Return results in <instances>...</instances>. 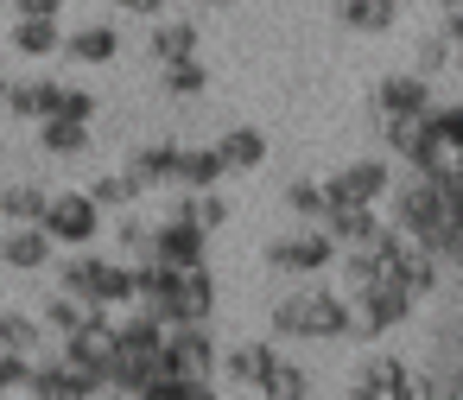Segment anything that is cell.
I'll list each match as a JSON object with an SVG mask.
<instances>
[{
    "instance_id": "obj_40",
    "label": "cell",
    "mask_w": 463,
    "mask_h": 400,
    "mask_svg": "<svg viewBox=\"0 0 463 400\" xmlns=\"http://www.w3.org/2000/svg\"><path fill=\"white\" fill-rule=\"evenodd\" d=\"M438 261H444V267H463V210L450 216V229H444V242H438Z\"/></svg>"
},
{
    "instance_id": "obj_18",
    "label": "cell",
    "mask_w": 463,
    "mask_h": 400,
    "mask_svg": "<svg viewBox=\"0 0 463 400\" xmlns=\"http://www.w3.org/2000/svg\"><path fill=\"white\" fill-rule=\"evenodd\" d=\"M121 172H128L140 191H165L172 172H178V140H146V147H134Z\"/></svg>"
},
{
    "instance_id": "obj_14",
    "label": "cell",
    "mask_w": 463,
    "mask_h": 400,
    "mask_svg": "<svg viewBox=\"0 0 463 400\" xmlns=\"http://www.w3.org/2000/svg\"><path fill=\"white\" fill-rule=\"evenodd\" d=\"M317 223H324V235H330L336 248H362V242H374V235H381V223H387V216H381V204H330Z\"/></svg>"
},
{
    "instance_id": "obj_7",
    "label": "cell",
    "mask_w": 463,
    "mask_h": 400,
    "mask_svg": "<svg viewBox=\"0 0 463 400\" xmlns=\"http://www.w3.org/2000/svg\"><path fill=\"white\" fill-rule=\"evenodd\" d=\"M39 229L58 242V248H90L102 235V210L90 204V191H52L45 210H39Z\"/></svg>"
},
{
    "instance_id": "obj_34",
    "label": "cell",
    "mask_w": 463,
    "mask_h": 400,
    "mask_svg": "<svg viewBox=\"0 0 463 400\" xmlns=\"http://www.w3.org/2000/svg\"><path fill=\"white\" fill-rule=\"evenodd\" d=\"M146 394H153V400H210L216 381H210V375H159Z\"/></svg>"
},
{
    "instance_id": "obj_2",
    "label": "cell",
    "mask_w": 463,
    "mask_h": 400,
    "mask_svg": "<svg viewBox=\"0 0 463 400\" xmlns=\"http://www.w3.org/2000/svg\"><path fill=\"white\" fill-rule=\"evenodd\" d=\"M216 368H222V381L241 387V394H267V400H305V394H311V375H305L279 343H267V337L222 349Z\"/></svg>"
},
{
    "instance_id": "obj_27",
    "label": "cell",
    "mask_w": 463,
    "mask_h": 400,
    "mask_svg": "<svg viewBox=\"0 0 463 400\" xmlns=\"http://www.w3.org/2000/svg\"><path fill=\"white\" fill-rule=\"evenodd\" d=\"M159 83H165V96H178V102H197V96L210 90V64H203V58H172V64L159 71Z\"/></svg>"
},
{
    "instance_id": "obj_24",
    "label": "cell",
    "mask_w": 463,
    "mask_h": 400,
    "mask_svg": "<svg viewBox=\"0 0 463 400\" xmlns=\"http://www.w3.org/2000/svg\"><path fill=\"white\" fill-rule=\"evenodd\" d=\"M39 147H45L52 159H83V153H90V121L39 115Z\"/></svg>"
},
{
    "instance_id": "obj_36",
    "label": "cell",
    "mask_w": 463,
    "mask_h": 400,
    "mask_svg": "<svg viewBox=\"0 0 463 400\" xmlns=\"http://www.w3.org/2000/svg\"><path fill=\"white\" fill-rule=\"evenodd\" d=\"M121 223H115V242H121V261H146V242H153V223L146 216H128V210H115Z\"/></svg>"
},
{
    "instance_id": "obj_29",
    "label": "cell",
    "mask_w": 463,
    "mask_h": 400,
    "mask_svg": "<svg viewBox=\"0 0 463 400\" xmlns=\"http://www.w3.org/2000/svg\"><path fill=\"white\" fill-rule=\"evenodd\" d=\"M39 343H45V324H39L33 311H20V305H7V311H0V349L39 356Z\"/></svg>"
},
{
    "instance_id": "obj_41",
    "label": "cell",
    "mask_w": 463,
    "mask_h": 400,
    "mask_svg": "<svg viewBox=\"0 0 463 400\" xmlns=\"http://www.w3.org/2000/svg\"><path fill=\"white\" fill-rule=\"evenodd\" d=\"M64 0H14V20H58Z\"/></svg>"
},
{
    "instance_id": "obj_21",
    "label": "cell",
    "mask_w": 463,
    "mask_h": 400,
    "mask_svg": "<svg viewBox=\"0 0 463 400\" xmlns=\"http://www.w3.org/2000/svg\"><path fill=\"white\" fill-rule=\"evenodd\" d=\"M58 77H7V102H0V115H14V121H39V115H52V102H58Z\"/></svg>"
},
{
    "instance_id": "obj_19",
    "label": "cell",
    "mask_w": 463,
    "mask_h": 400,
    "mask_svg": "<svg viewBox=\"0 0 463 400\" xmlns=\"http://www.w3.org/2000/svg\"><path fill=\"white\" fill-rule=\"evenodd\" d=\"M146 52H153V64H172V58H197L203 52V26L197 20H153V33H146Z\"/></svg>"
},
{
    "instance_id": "obj_9",
    "label": "cell",
    "mask_w": 463,
    "mask_h": 400,
    "mask_svg": "<svg viewBox=\"0 0 463 400\" xmlns=\"http://www.w3.org/2000/svg\"><path fill=\"white\" fill-rule=\"evenodd\" d=\"M146 261H165V267H197L210 261V229H197L191 216H159L153 223V242H146Z\"/></svg>"
},
{
    "instance_id": "obj_26",
    "label": "cell",
    "mask_w": 463,
    "mask_h": 400,
    "mask_svg": "<svg viewBox=\"0 0 463 400\" xmlns=\"http://www.w3.org/2000/svg\"><path fill=\"white\" fill-rule=\"evenodd\" d=\"M14 52L20 58H58L64 52V26L58 20H14Z\"/></svg>"
},
{
    "instance_id": "obj_20",
    "label": "cell",
    "mask_w": 463,
    "mask_h": 400,
    "mask_svg": "<svg viewBox=\"0 0 463 400\" xmlns=\"http://www.w3.org/2000/svg\"><path fill=\"white\" fill-rule=\"evenodd\" d=\"M425 102H431V77H419V71H393V77L374 83V109L381 115H419Z\"/></svg>"
},
{
    "instance_id": "obj_8",
    "label": "cell",
    "mask_w": 463,
    "mask_h": 400,
    "mask_svg": "<svg viewBox=\"0 0 463 400\" xmlns=\"http://www.w3.org/2000/svg\"><path fill=\"white\" fill-rule=\"evenodd\" d=\"M58 356L64 362H77V368H90L96 381L109 375V356H115V311H102V305H90L64 337H58ZM109 387V381H102Z\"/></svg>"
},
{
    "instance_id": "obj_31",
    "label": "cell",
    "mask_w": 463,
    "mask_h": 400,
    "mask_svg": "<svg viewBox=\"0 0 463 400\" xmlns=\"http://www.w3.org/2000/svg\"><path fill=\"white\" fill-rule=\"evenodd\" d=\"M45 185H0V216L7 223H39V210H45Z\"/></svg>"
},
{
    "instance_id": "obj_32",
    "label": "cell",
    "mask_w": 463,
    "mask_h": 400,
    "mask_svg": "<svg viewBox=\"0 0 463 400\" xmlns=\"http://www.w3.org/2000/svg\"><path fill=\"white\" fill-rule=\"evenodd\" d=\"M450 58H457V45H450L438 26H431V33L412 45V71H419V77H438V71H450Z\"/></svg>"
},
{
    "instance_id": "obj_15",
    "label": "cell",
    "mask_w": 463,
    "mask_h": 400,
    "mask_svg": "<svg viewBox=\"0 0 463 400\" xmlns=\"http://www.w3.org/2000/svg\"><path fill=\"white\" fill-rule=\"evenodd\" d=\"M349 394H374V400H412V362H400V356H368L362 362V375L349 381Z\"/></svg>"
},
{
    "instance_id": "obj_28",
    "label": "cell",
    "mask_w": 463,
    "mask_h": 400,
    "mask_svg": "<svg viewBox=\"0 0 463 400\" xmlns=\"http://www.w3.org/2000/svg\"><path fill=\"white\" fill-rule=\"evenodd\" d=\"M172 210H178V216H191L197 229H210V235L229 223V197H222V185H210V191H184Z\"/></svg>"
},
{
    "instance_id": "obj_44",
    "label": "cell",
    "mask_w": 463,
    "mask_h": 400,
    "mask_svg": "<svg viewBox=\"0 0 463 400\" xmlns=\"http://www.w3.org/2000/svg\"><path fill=\"white\" fill-rule=\"evenodd\" d=\"M400 7H444V0H400Z\"/></svg>"
},
{
    "instance_id": "obj_23",
    "label": "cell",
    "mask_w": 463,
    "mask_h": 400,
    "mask_svg": "<svg viewBox=\"0 0 463 400\" xmlns=\"http://www.w3.org/2000/svg\"><path fill=\"white\" fill-rule=\"evenodd\" d=\"M64 52H71L77 64H115V58H121V33H115L109 20H90V26L64 33Z\"/></svg>"
},
{
    "instance_id": "obj_42",
    "label": "cell",
    "mask_w": 463,
    "mask_h": 400,
    "mask_svg": "<svg viewBox=\"0 0 463 400\" xmlns=\"http://www.w3.org/2000/svg\"><path fill=\"white\" fill-rule=\"evenodd\" d=\"M115 14H134V20H159V14H172V0H115Z\"/></svg>"
},
{
    "instance_id": "obj_1",
    "label": "cell",
    "mask_w": 463,
    "mask_h": 400,
    "mask_svg": "<svg viewBox=\"0 0 463 400\" xmlns=\"http://www.w3.org/2000/svg\"><path fill=\"white\" fill-rule=\"evenodd\" d=\"M267 330L279 343H343L349 337V299H343V286H317L311 280V286H298V292H286L273 305Z\"/></svg>"
},
{
    "instance_id": "obj_39",
    "label": "cell",
    "mask_w": 463,
    "mask_h": 400,
    "mask_svg": "<svg viewBox=\"0 0 463 400\" xmlns=\"http://www.w3.org/2000/svg\"><path fill=\"white\" fill-rule=\"evenodd\" d=\"M26 368H33V356L0 349V400H7V394H26Z\"/></svg>"
},
{
    "instance_id": "obj_3",
    "label": "cell",
    "mask_w": 463,
    "mask_h": 400,
    "mask_svg": "<svg viewBox=\"0 0 463 400\" xmlns=\"http://www.w3.org/2000/svg\"><path fill=\"white\" fill-rule=\"evenodd\" d=\"M381 204H387V223H393L400 235H412L419 248H431V254H438V242H444V229H450V216H457V204H450L425 172L393 178Z\"/></svg>"
},
{
    "instance_id": "obj_22",
    "label": "cell",
    "mask_w": 463,
    "mask_h": 400,
    "mask_svg": "<svg viewBox=\"0 0 463 400\" xmlns=\"http://www.w3.org/2000/svg\"><path fill=\"white\" fill-rule=\"evenodd\" d=\"M336 20H343V33H355V39H381V33L400 26V0H343Z\"/></svg>"
},
{
    "instance_id": "obj_33",
    "label": "cell",
    "mask_w": 463,
    "mask_h": 400,
    "mask_svg": "<svg viewBox=\"0 0 463 400\" xmlns=\"http://www.w3.org/2000/svg\"><path fill=\"white\" fill-rule=\"evenodd\" d=\"M286 210H292V216H305V223H317V216L330 210L324 178H292V185H286Z\"/></svg>"
},
{
    "instance_id": "obj_37",
    "label": "cell",
    "mask_w": 463,
    "mask_h": 400,
    "mask_svg": "<svg viewBox=\"0 0 463 400\" xmlns=\"http://www.w3.org/2000/svg\"><path fill=\"white\" fill-rule=\"evenodd\" d=\"M83 311H90V305H77L71 292H58V299H45V311H39V324H45V337H64V330H71V324H77Z\"/></svg>"
},
{
    "instance_id": "obj_4",
    "label": "cell",
    "mask_w": 463,
    "mask_h": 400,
    "mask_svg": "<svg viewBox=\"0 0 463 400\" xmlns=\"http://www.w3.org/2000/svg\"><path fill=\"white\" fill-rule=\"evenodd\" d=\"M58 267V261H52ZM58 292H71L77 305H102V311H121L134 305V261L121 254H90V248H71L64 267H58Z\"/></svg>"
},
{
    "instance_id": "obj_11",
    "label": "cell",
    "mask_w": 463,
    "mask_h": 400,
    "mask_svg": "<svg viewBox=\"0 0 463 400\" xmlns=\"http://www.w3.org/2000/svg\"><path fill=\"white\" fill-rule=\"evenodd\" d=\"M393 185V159H349L324 178V197L330 204H381Z\"/></svg>"
},
{
    "instance_id": "obj_12",
    "label": "cell",
    "mask_w": 463,
    "mask_h": 400,
    "mask_svg": "<svg viewBox=\"0 0 463 400\" xmlns=\"http://www.w3.org/2000/svg\"><path fill=\"white\" fill-rule=\"evenodd\" d=\"M165 375H210L216 381V330L210 324H165Z\"/></svg>"
},
{
    "instance_id": "obj_5",
    "label": "cell",
    "mask_w": 463,
    "mask_h": 400,
    "mask_svg": "<svg viewBox=\"0 0 463 400\" xmlns=\"http://www.w3.org/2000/svg\"><path fill=\"white\" fill-rule=\"evenodd\" d=\"M412 311H419V299H412L400 280L362 286V292H349V337H343V343H381V337L400 330Z\"/></svg>"
},
{
    "instance_id": "obj_45",
    "label": "cell",
    "mask_w": 463,
    "mask_h": 400,
    "mask_svg": "<svg viewBox=\"0 0 463 400\" xmlns=\"http://www.w3.org/2000/svg\"><path fill=\"white\" fill-rule=\"evenodd\" d=\"M0 102H7V77H0Z\"/></svg>"
},
{
    "instance_id": "obj_35",
    "label": "cell",
    "mask_w": 463,
    "mask_h": 400,
    "mask_svg": "<svg viewBox=\"0 0 463 400\" xmlns=\"http://www.w3.org/2000/svg\"><path fill=\"white\" fill-rule=\"evenodd\" d=\"M425 121H431V134H438L450 153H463V102H438V96H431Z\"/></svg>"
},
{
    "instance_id": "obj_10",
    "label": "cell",
    "mask_w": 463,
    "mask_h": 400,
    "mask_svg": "<svg viewBox=\"0 0 463 400\" xmlns=\"http://www.w3.org/2000/svg\"><path fill=\"white\" fill-rule=\"evenodd\" d=\"M26 394H39V400H96V394H109L90 368H77V362H64V356H33V368H26Z\"/></svg>"
},
{
    "instance_id": "obj_16",
    "label": "cell",
    "mask_w": 463,
    "mask_h": 400,
    "mask_svg": "<svg viewBox=\"0 0 463 400\" xmlns=\"http://www.w3.org/2000/svg\"><path fill=\"white\" fill-rule=\"evenodd\" d=\"M216 159H222V172H229V178H248V172H260V166H267V134H260V128H248V121H235V128H222V134H216Z\"/></svg>"
},
{
    "instance_id": "obj_6",
    "label": "cell",
    "mask_w": 463,
    "mask_h": 400,
    "mask_svg": "<svg viewBox=\"0 0 463 400\" xmlns=\"http://www.w3.org/2000/svg\"><path fill=\"white\" fill-rule=\"evenodd\" d=\"M260 261H267L273 273H286V280H317V273L336 267V242L324 235V223H311V229L273 235V242L260 248Z\"/></svg>"
},
{
    "instance_id": "obj_30",
    "label": "cell",
    "mask_w": 463,
    "mask_h": 400,
    "mask_svg": "<svg viewBox=\"0 0 463 400\" xmlns=\"http://www.w3.org/2000/svg\"><path fill=\"white\" fill-rule=\"evenodd\" d=\"M140 197H146V191H140V185H134L128 172H102V178L90 185V204H96L102 216H109V210H134Z\"/></svg>"
},
{
    "instance_id": "obj_13",
    "label": "cell",
    "mask_w": 463,
    "mask_h": 400,
    "mask_svg": "<svg viewBox=\"0 0 463 400\" xmlns=\"http://www.w3.org/2000/svg\"><path fill=\"white\" fill-rule=\"evenodd\" d=\"M52 261H58V242L39 223H7L0 229V267L7 273H45Z\"/></svg>"
},
{
    "instance_id": "obj_25",
    "label": "cell",
    "mask_w": 463,
    "mask_h": 400,
    "mask_svg": "<svg viewBox=\"0 0 463 400\" xmlns=\"http://www.w3.org/2000/svg\"><path fill=\"white\" fill-rule=\"evenodd\" d=\"M222 178H229V172H222L216 147H178V172H172L178 191H210V185H222Z\"/></svg>"
},
{
    "instance_id": "obj_17",
    "label": "cell",
    "mask_w": 463,
    "mask_h": 400,
    "mask_svg": "<svg viewBox=\"0 0 463 400\" xmlns=\"http://www.w3.org/2000/svg\"><path fill=\"white\" fill-rule=\"evenodd\" d=\"M431 109V102H425ZM425 109L419 115H381V147H387V159H400V166H412L438 134H431V121H425Z\"/></svg>"
},
{
    "instance_id": "obj_43",
    "label": "cell",
    "mask_w": 463,
    "mask_h": 400,
    "mask_svg": "<svg viewBox=\"0 0 463 400\" xmlns=\"http://www.w3.org/2000/svg\"><path fill=\"white\" fill-rule=\"evenodd\" d=\"M197 7H203V14H222V7H235V0H197Z\"/></svg>"
},
{
    "instance_id": "obj_38",
    "label": "cell",
    "mask_w": 463,
    "mask_h": 400,
    "mask_svg": "<svg viewBox=\"0 0 463 400\" xmlns=\"http://www.w3.org/2000/svg\"><path fill=\"white\" fill-rule=\"evenodd\" d=\"M52 115H64V121H96V96H90L83 83H64L58 102H52Z\"/></svg>"
}]
</instances>
